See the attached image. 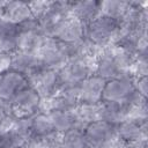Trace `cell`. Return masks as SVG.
Masks as SVG:
<instances>
[{
    "label": "cell",
    "mask_w": 148,
    "mask_h": 148,
    "mask_svg": "<svg viewBox=\"0 0 148 148\" xmlns=\"http://www.w3.org/2000/svg\"><path fill=\"white\" fill-rule=\"evenodd\" d=\"M27 87H29L28 79L15 71H6L0 74V99L2 101H10Z\"/></svg>",
    "instance_id": "cell-1"
},
{
    "label": "cell",
    "mask_w": 148,
    "mask_h": 148,
    "mask_svg": "<svg viewBox=\"0 0 148 148\" xmlns=\"http://www.w3.org/2000/svg\"><path fill=\"white\" fill-rule=\"evenodd\" d=\"M106 80L90 75L80 83V96L79 101L81 104H97L102 101V92Z\"/></svg>",
    "instance_id": "cell-2"
}]
</instances>
